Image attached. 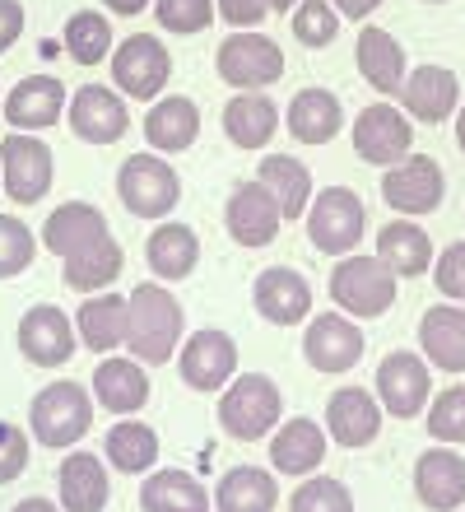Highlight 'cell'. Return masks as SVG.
Segmentation results:
<instances>
[{"instance_id":"17","label":"cell","mask_w":465,"mask_h":512,"mask_svg":"<svg viewBox=\"0 0 465 512\" xmlns=\"http://www.w3.org/2000/svg\"><path fill=\"white\" fill-rule=\"evenodd\" d=\"M224 224H228V238L238 247H270L279 224H284V210H279V201L270 196L266 182L256 177V182H238L233 187Z\"/></svg>"},{"instance_id":"10","label":"cell","mask_w":465,"mask_h":512,"mask_svg":"<svg viewBox=\"0 0 465 512\" xmlns=\"http://www.w3.org/2000/svg\"><path fill=\"white\" fill-rule=\"evenodd\" d=\"M372 382H377V401H382V410L386 415H396V419L424 415L428 401H433V364L414 350L386 354L382 364H377V378Z\"/></svg>"},{"instance_id":"18","label":"cell","mask_w":465,"mask_h":512,"mask_svg":"<svg viewBox=\"0 0 465 512\" xmlns=\"http://www.w3.org/2000/svg\"><path fill=\"white\" fill-rule=\"evenodd\" d=\"M93 405H103L107 415H140L149 405V368L140 359H121V354H103L93 368Z\"/></svg>"},{"instance_id":"3","label":"cell","mask_w":465,"mask_h":512,"mask_svg":"<svg viewBox=\"0 0 465 512\" xmlns=\"http://www.w3.org/2000/svg\"><path fill=\"white\" fill-rule=\"evenodd\" d=\"M93 429V391L80 382H52L28 405V433L38 447L66 452Z\"/></svg>"},{"instance_id":"30","label":"cell","mask_w":465,"mask_h":512,"mask_svg":"<svg viewBox=\"0 0 465 512\" xmlns=\"http://www.w3.org/2000/svg\"><path fill=\"white\" fill-rule=\"evenodd\" d=\"M354 61H359V75L377 89V94H400V84H405V75H410L405 47L377 24H363L359 47H354Z\"/></svg>"},{"instance_id":"51","label":"cell","mask_w":465,"mask_h":512,"mask_svg":"<svg viewBox=\"0 0 465 512\" xmlns=\"http://www.w3.org/2000/svg\"><path fill=\"white\" fill-rule=\"evenodd\" d=\"M154 0H103V10L121 14V19H131V14H145Z\"/></svg>"},{"instance_id":"11","label":"cell","mask_w":465,"mask_h":512,"mask_svg":"<svg viewBox=\"0 0 465 512\" xmlns=\"http://www.w3.org/2000/svg\"><path fill=\"white\" fill-rule=\"evenodd\" d=\"M442 196H447V177H442V163L428 159V154H405L382 173V201L396 215H433Z\"/></svg>"},{"instance_id":"32","label":"cell","mask_w":465,"mask_h":512,"mask_svg":"<svg viewBox=\"0 0 465 512\" xmlns=\"http://www.w3.org/2000/svg\"><path fill=\"white\" fill-rule=\"evenodd\" d=\"M121 266H126V252H121V243L112 233H103L98 243L80 247L75 256L61 261V280H66V289H75V294H103V289L117 284Z\"/></svg>"},{"instance_id":"26","label":"cell","mask_w":465,"mask_h":512,"mask_svg":"<svg viewBox=\"0 0 465 512\" xmlns=\"http://www.w3.org/2000/svg\"><path fill=\"white\" fill-rule=\"evenodd\" d=\"M56 489H61V512H103L112 499L107 461L98 452H70L56 471Z\"/></svg>"},{"instance_id":"5","label":"cell","mask_w":465,"mask_h":512,"mask_svg":"<svg viewBox=\"0 0 465 512\" xmlns=\"http://www.w3.org/2000/svg\"><path fill=\"white\" fill-rule=\"evenodd\" d=\"M117 196L135 219H168L182 201V177L159 149L154 154H131L117 173Z\"/></svg>"},{"instance_id":"19","label":"cell","mask_w":465,"mask_h":512,"mask_svg":"<svg viewBox=\"0 0 465 512\" xmlns=\"http://www.w3.org/2000/svg\"><path fill=\"white\" fill-rule=\"evenodd\" d=\"M252 303L261 312V322L270 326H298L312 317V284L303 270L289 266H270L256 275L252 284Z\"/></svg>"},{"instance_id":"31","label":"cell","mask_w":465,"mask_h":512,"mask_svg":"<svg viewBox=\"0 0 465 512\" xmlns=\"http://www.w3.org/2000/svg\"><path fill=\"white\" fill-rule=\"evenodd\" d=\"M145 261H149V270H154V280L182 284L186 275L200 266V238H196V229L173 224V219H159V229L149 233V243H145Z\"/></svg>"},{"instance_id":"8","label":"cell","mask_w":465,"mask_h":512,"mask_svg":"<svg viewBox=\"0 0 465 512\" xmlns=\"http://www.w3.org/2000/svg\"><path fill=\"white\" fill-rule=\"evenodd\" d=\"M303 219H307V238H312V247L326 252V256H349L363 243V229H368V210H363L359 191H349V187L317 191Z\"/></svg>"},{"instance_id":"39","label":"cell","mask_w":465,"mask_h":512,"mask_svg":"<svg viewBox=\"0 0 465 512\" xmlns=\"http://www.w3.org/2000/svg\"><path fill=\"white\" fill-rule=\"evenodd\" d=\"M261 182L270 187V196L279 201V210H284V219H303L307 205H312V173H307V163L289 159V154H270V159H261Z\"/></svg>"},{"instance_id":"28","label":"cell","mask_w":465,"mask_h":512,"mask_svg":"<svg viewBox=\"0 0 465 512\" xmlns=\"http://www.w3.org/2000/svg\"><path fill=\"white\" fill-rule=\"evenodd\" d=\"M145 140L159 154H186L200 140V108L186 94H159L145 112Z\"/></svg>"},{"instance_id":"25","label":"cell","mask_w":465,"mask_h":512,"mask_svg":"<svg viewBox=\"0 0 465 512\" xmlns=\"http://www.w3.org/2000/svg\"><path fill=\"white\" fill-rule=\"evenodd\" d=\"M75 331H80V350H93L98 359L103 354H117L126 345V331H131V298L112 294H89L75 312Z\"/></svg>"},{"instance_id":"42","label":"cell","mask_w":465,"mask_h":512,"mask_svg":"<svg viewBox=\"0 0 465 512\" xmlns=\"http://www.w3.org/2000/svg\"><path fill=\"white\" fill-rule=\"evenodd\" d=\"M38 256V238L19 215H0V280L24 275Z\"/></svg>"},{"instance_id":"27","label":"cell","mask_w":465,"mask_h":512,"mask_svg":"<svg viewBox=\"0 0 465 512\" xmlns=\"http://www.w3.org/2000/svg\"><path fill=\"white\" fill-rule=\"evenodd\" d=\"M279 103L261 89H238L224 108V135L238 149H266L279 131Z\"/></svg>"},{"instance_id":"48","label":"cell","mask_w":465,"mask_h":512,"mask_svg":"<svg viewBox=\"0 0 465 512\" xmlns=\"http://www.w3.org/2000/svg\"><path fill=\"white\" fill-rule=\"evenodd\" d=\"M214 10H219V19L233 28H261L270 5L266 0H214Z\"/></svg>"},{"instance_id":"38","label":"cell","mask_w":465,"mask_h":512,"mask_svg":"<svg viewBox=\"0 0 465 512\" xmlns=\"http://www.w3.org/2000/svg\"><path fill=\"white\" fill-rule=\"evenodd\" d=\"M103 461L121 475H149L159 466V433L149 424H140V419H117L107 429Z\"/></svg>"},{"instance_id":"22","label":"cell","mask_w":465,"mask_h":512,"mask_svg":"<svg viewBox=\"0 0 465 512\" xmlns=\"http://www.w3.org/2000/svg\"><path fill=\"white\" fill-rule=\"evenodd\" d=\"M0 112L14 131H47L66 117V84L56 75H28L5 94Z\"/></svg>"},{"instance_id":"14","label":"cell","mask_w":465,"mask_h":512,"mask_svg":"<svg viewBox=\"0 0 465 512\" xmlns=\"http://www.w3.org/2000/svg\"><path fill=\"white\" fill-rule=\"evenodd\" d=\"M177 373H182V382L191 391L214 396V391H224L228 382L238 378V345H233L228 331L205 326V331H196V336L182 345V354H177Z\"/></svg>"},{"instance_id":"16","label":"cell","mask_w":465,"mask_h":512,"mask_svg":"<svg viewBox=\"0 0 465 512\" xmlns=\"http://www.w3.org/2000/svg\"><path fill=\"white\" fill-rule=\"evenodd\" d=\"M80 350V331L61 308L38 303L19 317V354L33 368H66Z\"/></svg>"},{"instance_id":"41","label":"cell","mask_w":465,"mask_h":512,"mask_svg":"<svg viewBox=\"0 0 465 512\" xmlns=\"http://www.w3.org/2000/svg\"><path fill=\"white\" fill-rule=\"evenodd\" d=\"M340 19H345V14L335 10L331 0H298L289 28L303 47H331V42L340 38Z\"/></svg>"},{"instance_id":"23","label":"cell","mask_w":465,"mask_h":512,"mask_svg":"<svg viewBox=\"0 0 465 512\" xmlns=\"http://www.w3.org/2000/svg\"><path fill=\"white\" fill-rule=\"evenodd\" d=\"M396 98L414 122L438 126L461 108V80H456L447 66H414L410 75H405V84H400Z\"/></svg>"},{"instance_id":"40","label":"cell","mask_w":465,"mask_h":512,"mask_svg":"<svg viewBox=\"0 0 465 512\" xmlns=\"http://www.w3.org/2000/svg\"><path fill=\"white\" fill-rule=\"evenodd\" d=\"M61 42H66L70 61H80V66H103L107 56H112V19H107L103 10H75L66 19V33H61Z\"/></svg>"},{"instance_id":"1","label":"cell","mask_w":465,"mask_h":512,"mask_svg":"<svg viewBox=\"0 0 465 512\" xmlns=\"http://www.w3.org/2000/svg\"><path fill=\"white\" fill-rule=\"evenodd\" d=\"M126 298H131V331H126L131 359H140L145 368L173 364L186 331V312L173 298V289L163 280H149V284H135Z\"/></svg>"},{"instance_id":"33","label":"cell","mask_w":465,"mask_h":512,"mask_svg":"<svg viewBox=\"0 0 465 512\" xmlns=\"http://www.w3.org/2000/svg\"><path fill=\"white\" fill-rule=\"evenodd\" d=\"M419 350L442 373H465V308H428L419 322Z\"/></svg>"},{"instance_id":"45","label":"cell","mask_w":465,"mask_h":512,"mask_svg":"<svg viewBox=\"0 0 465 512\" xmlns=\"http://www.w3.org/2000/svg\"><path fill=\"white\" fill-rule=\"evenodd\" d=\"M428 433L433 443L461 447L465 443V387H447L438 401H428Z\"/></svg>"},{"instance_id":"24","label":"cell","mask_w":465,"mask_h":512,"mask_svg":"<svg viewBox=\"0 0 465 512\" xmlns=\"http://www.w3.org/2000/svg\"><path fill=\"white\" fill-rule=\"evenodd\" d=\"M321 461H326V429L317 419H279V429L270 433V471L307 480L317 475Z\"/></svg>"},{"instance_id":"12","label":"cell","mask_w":465,"mask_h":512,"mask_svg":"<svg viewBox=\"0 0 465 512\" xmlns=\"http://www.w3.org/2000/svg\"><path fill=\"white\" fill-rule=\"evenodd\" d=\"M66 122L84 145H117L121 135L131 131V108H126V94H121V89L84 84V89L70 94Z\"/></svg>"},{"instance_id":"56","label":"cell","mask_w":465,"mask_h":512,"mask_svg":"<svg viewBox=\"0 0 465 512\" xmlns=\"http://www.w3.org/2000/svg\"><path fill=\"white\" fill-rule=\"evenodd\" d=\"M461 512H465V508H461Z\"/></svg>"},{"instance_id":"46","label":"cell","mask_w":465,"mask_h":512,"mask_svg":"<svg viewBox=\"0 0 465 512\" xmlns=\"http://www.w3.org/2000/svg\"><path fill=\"white\" fill-rule=\"evenodd\" d=\"M428 275H433V284H438V294L447 298V303H465V238L447 247V252L433 261Z\"/></svg>"},{"instance_id":"50","label":"cell","mask_w":465,"mask_h":512,"mask_svg":"<svg viewBox=\"0 0 465 512\" xmlns=\"http://www.w3.org/2000/svg\"><path fill=\"white\" fill-rule=\"evenodd\" d=\"M331 5H335L340 14H345V19H359V24H363V19H368V14L377 10L382 0H331Z\"/></svg>"},{"instance_id":"37","label":"cell","mask_w":465,"mask_h":512,"mask_svg":"<svg viewBox=\"0 0 465 512\" xmlns=\"http://www.w3.org/2000/svg\"><path fill=\"white\" fill-rule=\"evenodd\" d=\"M214 499L191 471H149L140 485V512H210Z\"/></svg>"},{"instance_id":"55","label":"cell","mask_w":465,"mask_h":512,"mask_svg":"<svg viewBox=\"0 0 465 512\" xmlns=\"http://www.w3.org/2000/svg\"><path fill=\"white\" fill-rule=\"evenodd\" d=\"M428 5H442V0H428Z\"/></svg>"},{"instance_id":"2","label":"cell","mask_w":465,"mask_h":512,"mask_svg":"<svg viewBox=\"0 0 465 512\" xmlns=\"http://www.w3.org/2000/svg\"><path fill=\"white\" fill-rule=\"evenodd\" d=\"M279 419H284V401L275 378L266 373H242L219 391V429L233 443H261L279 429Z\"/></svg>"},{"instance_id":"49","label":"cell","mask_w":465,"mask_h":512,"mask_svg":"<svg viewBox=\"0 0 465 512\" xmlns=\"http://www.w3.org/2000/svg\"><path fill=\"white\" fill-rule=\"evenodd\" d=\"M24 33V5L19 0H0V56L10 52Z\"/></svg>"},{"instance_id":"36","label":"cell","mask_w":465,"mask_h":512,"mask_svg":"<svg viewBox=\"0 0 465 512\" xmlns=\"http://www.w3.org/2000/svg\"><path fill=\"white\" fill-rule=\"evenodd\" d=\"M377 256L396 270L400 280H419V275L433 270V243H428V233L419 229L410 215L391 219V224L377 233Z\"/></svg>"},{"instance_id":"43","label":"cell","mask_w":465,"mask_h":512,"mask_svg":"<svg viewBox=\"0 0 465 512\" xmlns=\"http://www.w3.org/2000/svg\"><path fill=\"white\" fill-rule=\"evenodd\" d=\"M289 512H354V494L331 475H307L303 485L293 489Z\"/></svg>"},{"instance_id":"29","label":"cell","mask_w":465,"mask_h":512,"mask_svg":"<svg viewBox=\"0 0 465 512\" xmlns=\"http://www.w3.org/2000/svg\"><path fill=\"white\" fill-rule=\"evenodd\" d=\"M103 233H112V229H107V219H103V210H98V205L66 201V205H56L52 215H47V224H42V247L66 261V256H75L80 247L98 243Z\"/></svg>"},{"instance_id":"20","label":"cell","mask_w":465,"mask_h":512,"mask_svg":"<svg viewBox=\"0 0 465 512\" xmlns=\"http://www.w3.org/2000/svg\"><path fill=\"white\" fill-rule=\"evenodd\" d=\"M382 401L363 387H340L326 401V438L335 447H349V452H359V447L377 443V433H382Z\"/></svg>"},{"instance_id":"6","label":"cell","mask_w":465,"mask_h":512,"mask_svg":"<svg viewBox=\"0 0 465 512\" xmlns=\"http://www.w3.org/2000/svg\"><path fill=\"white\" fill-rule=\"evenodd\" d=\"M56 159L38 131H10L0 140V187L14 205H38L52 191Z\"/></svg>"},{"instance_id":"35","label":"cell","mask_w":465,"mask_h":512,"mask_svg":"<svg viewBox=\"0 0 465 512\" xmlns=\"http://www.w3.org/2000/svg\"><path fill=\"white\" fill-rule=\"evenodd\" d=\"M279 508V475L261 466H233L214 485V512H275Z\"/></svg>"},{"instance_id":"15","label":"cell","mask_w":465,"mask_h":512,"mask_svg":"<svg viewBox=\"0 0 465 512\" xmlns=\"http://www.w3.org/2000/svg\"><path fill=\"white\" fill-rule=\"evenodd\" d=\"M414 145V126L405 108H391V103H368V108L354 117V154L372 168H391L410 154Z\"/></svg>"},{"instance_id":"47","label":"cell","mask_w":465,"mask_h":512,"mask_svg":"<svg viewBox=\"0 0 465 512\" xmlns=\"http://www.w3.org/2000/svg\"><path fill=\"white\" fill-rule=\"evenodd\" d=\"M28 471V433L0 419V485H14Z\"/></svg>"},{"instance_id":"7","label":"cell","mask_w":465,"mask_h":512,"mask_svg":"<svg viewBox=\"0 0 465 512\" xmlns=\"http://www.w3.org/2000/svg\"><path fill=\"white\" fill-rule=\"evenodd\" d=\"M214 70L228 89H270L284 75V52L261 28H233L214 52Z\"/></svg>"},{"instance_id":"34","label":"cell","mask_w":465,"mask_h":512,"mask_svg":"<svg viewBox=\"0 0 465 512\" xmlns=\"http://www.w3.org/2000/svg\"><path fill=\"white\" fill-rule=\"evenodd\" d=\"M345 126V103L331 89H298L289 103V135L303 145H331Z\"/></svg>"},{"instance_id":"52","label":"cell","mask_w":465,"mask_h":512,"mask_svg":"<svg viewBox=\"0 0 465 512\" xmlns=\"http://www.w3.org/2000/svg\"><path fill=\"white\" fill-rule=\"evenodd\" d=\"M14 512H61V503H52V499H24V503H14Z\"/></svg>"},{"instance_id":"54","label":"cell","mask_w":465,"mask_h":512,"mask_svg":"<svg viewBox=\"0 0 465 512\" xmlns=\"http://www.w3.org/2000/svg\"><path fill=\"white\" fill-rule=\"evenodd\" d=\"M266 5H270V14H289L298 0H266Z\"/></svg>"},{"instance_id":"53","label":"cell","mask_w":465,"mask_h":512,"mask_svg":"<svg viewBox=\"0 0 465 512\" xmlns=\"http://www.w3.org/2000/svg\"><path fill=\"white\" fill-rule=\"evenodd\" d=\"M456 145H461V154H465V103L456 108Z\"/></svg>"},{"instance_id":"21","label":"cell","mask_w":465,"mask_h":512,"mask_svg":"<svg viewBox=\"0 0 465 512\" xmlns=\"http://www.w3.org/2000/svg\"><path fill=\"white\" fill-rule=\"evenodd\" d=\"M414 494L428 512H461L465 508V457H456L447 443L428 447L414 461Z\"/></svg>"},{"instance_id":"13","label":"cell","mask_w":465,"mask_h":512,"mask_svg":"<svg viewBox=\"0 0 465 512\" xmlns=\"http://www.w3.org/2000/svg\"><path fill=\"white\" fill-rule=\"evenodd\" d=\"M303 359L326 378H340L363 359V331L349 312H321L303 331Z\"/></svg>"},{"instance_id":"9","label":"cell","mask_w":465,"mask_h":512,"mask_svg":"<svg viewBox=\"0 0 465 512\" xmlns=\"http://www.w3.org/2000/svg\"><path fill=\"white\" fill-rule=\"evenodd\" d=\"M112 84L135 103H154L173 80V56L154 33H131L112 47Z\"/></svg>"},{"instance_id":"44","label":"cell","mask_w":465,"mask_h":512,"mask_svg":"<svg viewBox=\"0 0 465 512\" xmlns=\"http://www.w3.org/2000/svg\"><path fill=\"white\" fill-rule=\"evenodd\" d=\"M214 0H154V19H159L163 33H177V38H191V33H205L214 24Z\"/></svg>"},{"instance_id":"4","label":"cell","mask_w":465,"mask_h":512,"mask_svg":"<svg viewBox=\"0 0 465 512\" xmlns=\"http://www.w3.org/2000/svg\"><path fill=\"white\" fill-rule=\"evenodd\" d=\"M400 275L386 266L382 256H340V266L331 270V298L335 308L349 312L354 322H377L396 303Z\"/></svg>"}]
</instances>
